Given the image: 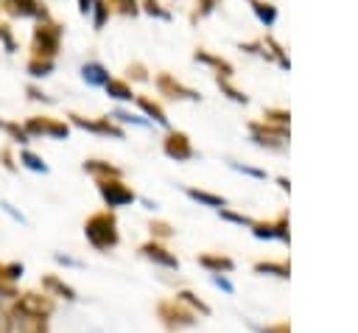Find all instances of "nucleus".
I'll list each match as a JSON object with an SVG mask.
<instances>
[{"mask_svg":"<svg viewBox=\"0 0 358 333\" xmlns=\"http://www.w3.org/2000/svg\"><path fill=\"white\" fill-rule=\"evenodd\" d=\"M67 118H70L76 126L87 129V132H95V134H112V137L123 140V129H120V126H115L109 118H84V115H76V112H70Z\"/></svg>","mask_w":358,"mask_h":333,"instance_id":"obj_10","label":"nucleus"},{"mask_svg":"<svg viewBox=\"0 0 358 333\" xmlns=\"http://www.w3.org/2000/svg\"><path fill=\"white\" fill-rule=\"evenodd\" d=\"M126 73H129V78H134V81H145V78H148V70H145L140 62L129 64V67H126Z\"/></svg>","mask_w":358,"mask_h":333,"instance_id":"obj_38","label":"nucleus"},{"mask_svg":"<svg viewBox=\"0 0 358 333\" xmlns=\"http://www.w3.org/2000/svg\"><path fill=\"white\" fill-rule=\"evenodd\" d=\"M162 151H165L171 160H176V162L190 160V157L196 154L193 146H190V137H187L185 132H168L165 140H162Z\"/></svg>","mask_w":358,"mask_h":333,"instance_id":"obj_9","label":"nucleus"},{"mask_svg":"<svg viewBox=\"0 0 358 333\" xmlns=\"http://www.w3.org/2000/svg\"><path fill=\"white\" fill-rule=\"evenodd\" d=\"M199 266H204V269H210V271H215V274H221V271H232V269H235L232 257H227V255H210V252L199 255Z\"/></svg>","mask_w":358,"mask_h":333,"instance_id":"obj_16","label":"nucleus"},{"mask_svg":"<svg viewBox=\"0 0 358 333\" xmlns=\"http://www.w3.org/2000/svg\"><path fill=\"white\" fill-rule=\"evenodd\" d=\"M98 182V193L103 196V201L109 207H120V204H129L134 201V190L120 179V176H112V179H95Z\"/></svg>","mask_w":358,"mask_h":333,"instance_id":"obj_6","label":"nucleus"},{"mask_svg":"<svg viewBox=\"0 0 358 333\" xmlns=\"http://www.w3.org/2000/svg\"><path fill=\"white\" fill-rule=\"evenodd\" d=\"M84 171L92 173L95 179H112V176H120V168H115V165H109V162H103V160H87V162H84Z\"/></svg>","mask_w":358,"mask_h":333,"instance_id":"obj_19","label":"nucleus"},{"mask_svg":"<svg viewBox=\"0 0 358 333\" xmlns=\"http://www.w3.org/2000/svg\"><path fill=\"white\" fill-rule=\"evenodd\" d=\"M187 196H190V199H196V201H201V204L218 207V210H224V207H227V199H224V196H215V193H207V190H196V187H187Z\"/></svg>","mask_w":358,"mask_h":333,"instance_id":"obj_23","label":"nucleus"},{"mask_svg":"<svg viewBox=\"0 0 358 333\" xmlns=\"http://www.w3.org/2000/svg\"><path fill=\"white\" fill-rule=\"evenodd\" d=\"M193 59H196V62H201V64H210V67H215L221 78H229V76H232V64H229L227 59H221V56L210 53V50H201V48H199V50L193 53Z\"/></svg>","mask_w":358,"mask_h":333,"instance_id":"obj_15","label":"nucleus"},{"mask_svg":"<svg viewBox=\"0 0 358 333\" xmlns=\"http://www.w3.org/2000/svg\"><path fill=\"white\" fill-rule=\"evenodd\" d=\"M157 90L162 92V95H168V98H187V101H199V92L196 90H190V87H185L182 81H176L171 73H159L157 76Z\"/></svg>","mask_w":358,"mask_h":333,"instance_id":"obj_12","label":"nucleus"},{"mask_svg":"<svg viewBox=\"0 0 358 333\" xmlns=\"http://www.w3.org/2000/svg\"><path fill=\"white\" fill-rule=\"evenodd\" d=\"M50 70H53V59H39V56H31V59H28V73H31V76L42 78V76H48Z\"/></svg>","mask_w":358,"mask_h":333,"instance_id":"obj_26","label":"nucleus"},{"mask_svg":"<svg viewBox=\"0 0 358 333\" xmlns=\"http://www.w3.org/2000/svg\"><path fill=\"white\" fill-rule=\"evenodd\" d=\"M140 3H143V8H145L148 14H154V17H162V20H168V17H171V14L162 8V3H159V0H140Z\"/></svg>","mask_w":358,"mask_h":333,"instance_id":"obj_37","label":"nucleus"},{"mask_svg":"<svg viewBox=\"0 0 358 333\" xmlns=\"http://www.w3.org/2000/svg\"><path fill=\"white\" fill-rule=\"evenodd\" d=\"M22 129H25L28 134H50V137H59V140H64V137L70 134V126H67L64 120H56V118H48V115H34V118H28Z\"/></svg>","mask_w":358,"mask_h":333,"instance_id":"obj_8","label":"nucleus"},{"mask_svg":"<svg viewBox=\"0 0 358 333\" xmlns=\"http://www.w3.org/2000/svg\"><path fill=\"white\" fill-rule=\"evenodd\" d=\"M42 288H45L48 294H56V297H64V299H76V291H73L64 280H59L56 274H45V277H42Z\"/></svg>","mask_w":358,"mask_h":333,"instance_id":"obj_17","label":"nucleus"},{"mask_svg":"<svg viewBox=\"0 0 358 333\" xmlns=\"http://www.w3.org/2000/svg\"><path fill=\"white\" fill-rule=\"evenodd\" d=\"M134 101H137V106L148 115V118H154L159 126H168V118H165V109L157 104V101H151L148 95H134Z\"/></svg>","mask_w":358,"mask_h":333,"instance_id":"obj_18","label":"nucleus"},{"mask_svg":"<svg viewBox=\"0 0 358 333\" xmlns=\"http://www.w3.org/2000/svg\"><path fill=\"white\" fill-rule=\"evenodd\" d=\"M103 87H106V92H109L112 98H117V101H131V98H134L131 87H129L126 81H120V78H109Z\"/></svg>","mask_w":358,"mask_h":333,"instance_id":"obj_22","label":"nucleus"},{"mask_svg":"<svg viewBox=\"0 0 358 333\" xmlns=\"http://www.w3.org/2000/svg\"><path fill=\"white\" fill-rule=\"evenodd\" d=\"M0 160H3V165H6L8 171H14V168H17V162H14V157H11V151H8V148H3V151H0Z\"/></svg>","mask_w":358,"mask_h":333,"instance_id":"obj_41","label":"nucleus"},{"mask_svg":"<svg viewBox=\"0 0 358 333\" xmlns=\"http://www.w3.org/2000/svg\"><path fill=\"white\" fill-rule=\"evenodd\" d=\"M84 235H87V241H90L95 249H101V252L117 246L120 235H117V218H115V213H112V210H98V213H92V215L84 221Z\"/></svg>","mask_w":358,"mask_h":333,"instance_id":"obj_1","label":"nucleus"},{"mask_svg":"<svg viewBox=\"0 0 358 333\" xmlns=\"http://www.w3.org/2000/svg\"><path fill=\"white\" fill-rule=\"evenodd\" d=\"M148 229H151L154 238H171V235H173V227H171L168 221H151Z\"/></svg>","mask_w":358,"mask_h":333,"instance_id":"obj_35","label":"nucleus"},{"mask_svg":"<svg viewBox=\"0 0 358 333\" xmlns=\"http://www.w3.org/2000/svg\"><path fill=\"white\" fill-rule=\"evenodd\" d=\"M266 48H271V53L277 56V62H280V67H291V62H288V56H285V50H282V45L277 42V39H271V36H266Z\"/></svg>","mask_w":358,"mask_h":333,"instance_id":"obj_32","label":"nucleus"},{"mask_svg":"<svg viewBox=\"0 0 358 333\" xmlns=\"http://www.w3.org/2000/svg\"><path fill=\"white\" fill-rule=\"evenodd\" d=\"M109 6V11H117L123 17H134L140 11V0H103Z\"/></svg>","mask_w":358,"mask_h":333,"instance_id":"obj_25","label":"nucleus"},{"mask_svg":"<svg viewBox=\"0 0 358 333\" xmlns=\"http://www.w3.org/2000/svg\"><path fill=\"white\" fill-rule=\"evenodd\" d=\"M11 308H17V311H22V313H31V316H39V319H48L56 305H53V297L45 294V291H42V294H39V291H22V294L14 297Z\"/></svg>","mask_w":358,"mask_h":333,"instance_id":"obj_5","label":"nucleus"},{"mask_svg":"<svg viewBox=\"0 0 358 333\" xmlns=\"http://www.w3.org/2000/svg\"><path fill=\"white\" fill-rule=\"evenodd\" d=\"M260 333H291L288 322H277V325H268V327H257Z\"/></svg>","mask_w":358,"mask_h":333,"instance_id":"obj_40","label":"nucleus"},{"mask_svg":"<svg viewBox=\"0 0 358 333\" xmlns=\"http://www.w3.org/2000/svg\"><path fill=\"white\" fill-rule=\"evenodd\" d=\"M255 271H266V274H277V277H288V263H277V260H260L255 263Z\"/></svg>","mask_w":358,"mask_h":333,"instance_id":"obj_27","label":"nucleus"},{"mask_svg":"<svg viewBox=\"0 0 358 333\" xmlns=\"http://www.w3.org/2000/svg\"><path fill=\"white\" fill-rule=\"evenodd\" d=\"M252 11L257 14V20L263 25H274V20H277V8L271 3H266V0H252Z\"/></svg>","mask_w":358,"mask_h":333,"instance_id":"obj_21","label":"nucleus"},{"mask_svg":"<svg viewBox=\"0 0 358 333\" xmlns=\"http://www.w3.org/2000/svg\"><path fill=\"white\" fill-rule=\"evenodd\" d=\"M215 84H218V87H221V92H224L227 98H232L235 104H246V101H249V95H246V92H241V90H235L227 78H221V76H218V78H215Z\"/></svg>","mask_w":358,"mask_h":333,"instance_id":"obj_29","label":"nucleus"},{"mask_svg":"<svg viewBox=\"0 0 358 333\" xmlns=\"http://www.w3.org/2000/svg\"><path fill=\"white\" fill-rule=\"evenodd\" d=\"M176 299H179L182 305H187L193 313H201V316H207V313H210V305H204L193 291H179V294H176Z\"/></svg>","mask_w":358,"mask_h":333,"instance_id":"obj_24","label":"nucleus"},{"mask_svg":"<svg viewBox=\"0 0 358 333\" xmlns=\"http://www.w3.org/2000/svg\"><path fill=\"white\" fill-rule=\"evenodd\" d=\"M92 11H95V28H103L106 14H109V6H106L103 0H95V3H92Z\"/></svg>","mask_w":358,"mask_h":333,"instance_id":"obj_36","label":"nucleus"},{"mask_svg":"<svg viewBox=\"0 0 358 333\" xmlns=\"http://www.w3.org/2000/svg\"><path fill=\"white\" fill-rule=\"evenodd\" d=\"M0 8H3L8 17H39V22H42V20H50V17H48V8L39 6V0H3Z\"/></svg>","mask_w":358,"mask_h":333,"instance_id":"obj_11","label":"nucleus"},{"mask_svg":"<svg viewBox=\"0 0 358 333\" xmlns=\"http://www.w3.org/2000/svg\"><path fill=\"white\" fill-rule=\"evenodd\" d=\"M112 118H117V120H126V123H129V120H134V123H143L140 118H131V115H126V112H115Z\"/></svg>","mask_w":358,"mask_h":333,"instance_id":"obj_43","label":"nucleus"},{"mask_svg":"<svg viewBox=\"0 0 358 333\" xmlns=\"http://www.w3.org/2000/svg\"><path fill=\"white\" fill-rule=\"evenodd\" d=\"M59 45H62V25L53 22V20H42V22L34 28V36H31V50H34L31 56L56 59Z\"/></svg>","mask_w":358,"mask_h":333,"instance_id":"obj_2","label":"nucleus"},{"mask_svg":"<svg viewBox=\"0 0 358 333\" xmlns=\"http://www.w3.org/2000/svg\"><path fill=\"white\" fill-rule=\"evenodd\" d=\"M140 255H143V257H148V260H154V263H159V266H168V269H176V266H179L176 255H173V252H168V249H165L162 243H157V241L143 243V246H140Z\"/></svg>","mask_w":358,"mask_h":333,"instance_id":"obj_14","label":"nucleus"},{"mask_svg":"<svg viewBox=\"0 0 358 333\" xmlns=\"http://www.w3.org/2000/svg\"><path fill=\"white\" fill-rule=\"evenodd\" d=\"M252 232L257 238H282V241H288V215H280L277 221H252Z\"/></svg>","mask_w":358,"mask_h":333,"instance_id":"obj_13","label":"nucleus"},{"mask_svg":"<svg viewBox=\"0 0 358 333\" xmlns=\"http://www.w3.org/2000/svg\"><path fill=\"white\" fill-rule=\"evenodd\" d=\"M92 3H95V0H78V8H81V14H90V11H92Z\"/></svg>","mask_w":358,"mask_h":333,"instance_id":"obj_44","label":"nucleus"},{"mask_svg":"<svg viewBox=\"0 0 358 333\" xmlns=\"http://www.w3.org/2000/svg\"><path fill=\"white\" fill-rule=\"evenodd\" d=\"M218 3H221V0H196V8H193V14H190V20H201V17H207L210 11H215Z\"/></svg>","mask_w":358,"mask_h":333,"instance_id":"obj_31","label":"nucleus"},{"mask_svg":"<svg viewBox=\"0 0 358 333\" xmlns=\"http://www.w3.org/2000/svg\"><path fill=\"white\" fill-rule=\"evenodd\" d=\"M157 316H159V322H162L165 327H171V330H176V327H190V325L196 322V313H193L187 305H182L176 297L162 299V302L157 305Z\"/></svg>","mask_w":358,"mask_h":333,"instance_id":"obj_4","label":"nucleus"},{"mask_svg":"<svg viewBox=\"0 0 358 333\" xmlns=\"http://www.w3.org/2000/svg\"><path fill=\"white\" fill-rule=\"evenodd\" d=\"M28 98L31 101H48V95L42 90H36V87H28Z\"/></svg>","mask_w":358,"mask_h":333,"instance_id":"obj_42","label":"nucleus"},{"mask_svg":"<svg viewBox=\"0 0 358 333\" xmlns=\"http://www.w3.org/2000/svg\"><path fill=\"white\" fill-rule=\"evenodd\" d=\"M0 42L6 45V50H17V42H14V36H11V28H8L6 22H0Z\"/></svg>","mask_w":358,"mask_h":333,"instance_id":"obj_39","label":"nucleus"},{"mask_svg":"<svg viewBox=\"0 0 358 333\" xmlns=\"http://www.w3.org/2000/svg\"><path fill=\"white\" fill-rule=\"evenodd\" d=\"M263 120H266V123H271V126L288 129V120H291V115H288L285 109H266V112H263Z\"/></svg>","mask_w":358,"mask_h":333,"instance_id":"obj_30","label":"nucleus"},{"mask_svg":"<svg viewBox=\"0 0 358 333\" xmlns=\"http://www.w3.org/2000/svg\"><path fill=\"white\" fill-rule=\"evenodd\" d=\"M17 277H22V263H0V285H11Z\"/></svg>","mask_w":358,"mask_h":333,"instance_id":"obj_28","label":"nucleus"},{"mask_svg":"<svg viewBox=\"0 0 358 333\" xmlns=\"http://www.w3.org/2000/svg\"><path fill=\"white\" fill-rule=\"evenodd\" d=\"M81 76H84V81H87V84H95V87H103V84L109 81L106 67H103V64H98V62L84 64V67H81Z\"/></svg>","mask_w":358,"mask_h":333,"instance_id":"obj_20","label":"nucleus"},{"mask_svg":"<svg viewBox=\"0 0 358 333\" xmlns=\"http://www.w3.org/2000/svg\"><path fill=\"white\" fill-rule=\"evenodd\" d=\"M0 333H48V319L22 313L17 308H0Z\"/></svg>","mask_w":358,"mask_h":333,"instance_id":"obj_3","label":"nucleus"},{"mask_svg":"<svg viewBox=\"0 0 358 333\" xmlns=\"http://www.w3.org/2000/svg\"><path fill=\"white\" fill-rule=\"evenodd\" d=\"M0 129H3V132H8V134H11L14 140H20V143H25V140H28V132H25L20 123H11V120H0Z\"/></svg>","mask_w":358,"mask_h":333,"instance_id":"obj_33","label":"nucleus"},{"mask_svg":"<svg viewBox=\"0 0 358 333\" xmlns=\"http://www.w3.org/2000/svg\"><path fill=\"white\" fill-rule=\"evenodd\" d=\"M20 162H22V165H28L31 171H42V173L48 171V165H45L36 154H31V151H22V154H20Z\"/></svg>","mask_w":358,"mask_h":333,"instance_id":"obj_34","label":"nucleus"},{"mask_svg":"<svg viewBox=\"0 0 358 333\" xmlns=\"http://www.w3.org/2000/svg\"><path fill=\"white\" fill-rule=\"evenodd\" d=\"M249 132H252V140L257 146H266V148H282L285 140H288V129L271 126L266 120H252L249 123Z\"/></svg>","mask_w":358,"mask_h":333,"instance_id":"obj_7","label":"nucleus"}]
</instances>
